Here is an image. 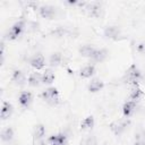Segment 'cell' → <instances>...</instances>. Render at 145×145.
<instances>
[{"instance_id": "cell-1", "label": "cell", "mask_w": 145, "mask_h": 145, "mask_svg": "<svg viewBox=\"0 0 145 145\" xmlns=\"http://www.w3.org/2000/svg\"><path fill=\"white\" fill-rule=\"evenodd\" d=\"M140 78H142L140 70H139L135 65H131V66L126 70L125 75H123V80H125L126 83L131 84L133 86H134V85H137Z\"/></svg>"}, {"instance_id": "cell-2", "label": "cell", "mask_w": 145, "mask_h": 145, "mask_svg": "<svg viewBox=\"0 0 145 145\" xmlns=\"http://www.w3.org/2000/svg\"><path fill=\"white\" fill-rule=\"evenodd\" d=\"M42 99L49 103L50 105H57L60 102V97H59V91L56 87H49L45 91L42 92L41 94Z\"/></svg>"}, {"instance_id": "cell-3", "label": "cell", "mask_w": 145, "mask_h": 145, "mask_svg": "<svg viewBox=\"0 0 145 145\" xmlns=\"http://www.w3.org/2000/svg\"><path fill=\"white\" fill-rule=\"evenodd\" d=\"M24 28H25V22H24V20H18V22H16V23L11 26L10 31L8 32V34H7V39H8L9 41L17 40L18 36L23 33Z\"/></svg>"}, {"instance_id": "cell-4", "label": "cell", "mask_w": 145, "mask_h": 145, "mask_svg": "<svg viewBox=\"0 0 145 145\" xmlns=\"http://www.w3.org/2000/svg\"><path fill=\"white\" fill-rule=\"evenodd\" d=\"M129 125H130V120L126 118V119H122V120H118V121L112 122L110 125V128H111V130L113 131L114 135L119 136V135H121L128 128Z\"/></svg>"}, {"instance_id": "cell-5", "label": "cell", "mask_w": 145, "mask_h": 145, "mask_svg": "<svg viewBox=\"0 0 145 145\" xmlns=\"http://www.w3.org/2000/svg\"><path fill=\"white\" fill-rule=\"evenodd\" d=\"M85 10H86L88 16L94 17V18H99L102 15V6L99 2L86 3L85 5Z\"/></svg>"}, {"instance_id": "cell-6", "label": "cell", "mask_w": 145, "mask_h": 145, "mask_svg": "<svg viewBox=\"0 0 145 145\" xmlns=\"http://www.w3.org/2000/svg\"><path fill=\"white\" fill-rule=\"evenodd\" d=\"M39 12H40L41 17L46 18V19H52V18H54L57 10H56V8L53 6L44 5V6H41L39 8Z\"/></svg>"}, {"instance_id": "cell-7", "label": "cell", "mask_w": 145, "mask_h": 145, "mask_svg": "<svg viewBox=\"0 0 145 145\" xmlns=\"http://www.w3.org/2000/svg\"><path fill=\"white\" fill-rule=\"evenodd\" d=\"M29 63H31V66H32L33 68H35L36 70H40V69H42V68L44 67V65H45V59H44L43 54L36 53V54H34V56L29 59Z\"/></svg>"}, {"instance_id": "cell-8", "label": "cell", "mask_w": 145, "mask_h": 145, "mask_svg": "<svg viewBox=\"0 0 145 145\" xmlns=\"http://www.w3.org/2000/svg\"><path fill=\"white\" fill-rule=\"evenodd\" d=\"M48 142L51 144V145H67V142H68V138L65 134L62 133H58V134H54L52 136L49 137Z\"/></svg>"}, {"instance_id": "cell-9", "label": "cell", "mask_w": 145, "mask_h": 145, "mask_svg": "<svg viewBox=\"0 0 145 145\" xmlns=\"http://www.w3.org/2000/svg\"><path fill=\"white\" fill-rule=\"evenodd\" d=\"M32 100H33V95L31 92H22L18 96V101H19V104L23 106V108H28L29 104L32 103Z\"/></svg>"}, {"instance_id": "cell-10", "label": "cell", "mask_w": 145, "mask_h": 145, "mask_svg": "<svg viewBox=\"0 0 145 145\" xmlns=\"http://www.w3.org/2000/svg\"><path fill=\"white\" fill-rule=\"evenodd\" d=\"M95 50H96V48L94 46V45H92V44H84V45H82L80 48H79V54L82 56V57H84V58H92V56L94 54V52H95Z\"/></svg>"}, {"instance_id": "cell-11", "label": "cell", "mask_w": 145, "mask_h": 145, "mask_svg": "<svg viewBox=\"0 0 145 145\" xmlns=\"http://www.w3.org/2000/svg\"><path fill=\"white\" fill-rule=\"evenodd\" d=\"M11 80H12L16 85L23 86V85H25V83H26V77H25V75H24V72H23L22 70L16 69V70H14V72H12Z\"/></svg>"}, {"instance_id": "cell-12", "label": "cell", "mask_w": 145, "mask_h": 145, "mask_svg": "<svg viewBox=\"0 0 145 145\" xmlns=\"http://www.w3.org/2000/svg\"><path fill=\"white\" fill-rule=\"evenodd\" d=\"M135 109H136V102L135 101L129 100V101L125 102V104L122 106V114H123V117H126V118L130 117L134 113Z\"/></svg>"}, {"instance_id": "cell-13", "label": "cell", "mask_w": 145, "mask_h": 145, "mask_svg": "<svg viewBox=\"0 0 145 145\" xmlns=\"http://www.w3.org/2000/svg\"><path fill=\"white\" fill-rule=\"evenodd\" d=\"M108 54L109 53H108V51L105 49H96L91 59L94 62H103L108 58Z\"/></svg>"}, {"instance_id": "cell-14", "label": "cell", "mask_w": 145, "mask_h": 145, "mask_svg": "<svg viewBox=\"0 0 145 145\" xmlns=\"http://www.w3.org/2000/svg\"><path fill=\"white\" fill-rule=\"evenodd\" d=\"M27 83H28L29 86H33V87L39 86L42 83V74H40L37 71H34V72L29 74L28 79H27Z\"/></svg>"}, {"instance_id": "cell-15", "label": "cell", "mask_w": 145, "mask_h": 145, "mask_svg": "<svg viewBox=\"0 0 145 145\" xmlns=\"http://www.w3.org/2000/svg\"><path fill=\"white\" fill-rule=\"evenodd\" d=\"M120 35V28L118 26H108L104 29V36L108 39H118Z\"/></svg>"}, {"instance_id": "cell-16", "label": "cell", "mask_w": 145, "mask_h": 145, "mask_svg": "<svg viewBox=\"0 0 145 145\" xmlns=\"http://www.w3.org/2000/svg\"><path fill=\"white\" fill-rule=\"evenodd\" d=\"M104 87V83L99 79V78H93L91 80V83L88 84V91L92 92V93H95V92H99L101 91L102 88Z\"/></svg>"}, {"instance_id": "cell-17", "label": "cell", "mask_w": 145, "mask_h": 145, "mask_svg": "<svg viewBox=\"0 0 145 145\" xmlns=\"http://www.w3.org/2000/svg\"><path fill=\"white\" fill-rule=\"evenodd\" d=\"M12 111H14L12 105H11L9 102L5 101V102L2 103V108H1V119H2V120L8 119V118L12 114Z\"/></svg>"}, {"instance_id": "cell-18", "label": "cell", "mask_w": 145, "mask_h": 145, "mask_svg": "<svg viewBox=\"0 0 145 145\" xmlns=\"http://www.w3.org/2000/svg\"><path fill=\"white\" fill-rule=\"evenodd\" d=\"M95 74V67L94 65H88V66H85L80 69L79 71V76L83 77V78H89L92 77L93 75Z\"/></svg>"}, {"instance_id": "cell-19", "label": "cell", "mask_w": 145, "mask_h": 145, "mask_svg": "<svg viewBox=\"0 0 145 145\" xmlns=\"http://www.w3.org/2000/svg\"><path fill=\"white\" fill-rule=\"evenodd\" d=\"M45 136V127L42 123H39L34 127V138L36 140H41Z\"/></svg>"}, {"instance_id": "cell-20", "label": "cell", "mask_w": 145, "mask_h": 145, "mask_svg": "<svg viewBox=\"0 0 145 145\" xmlns=\"http://www.w3.org/2000/svg\"><path fill=\"white\" fill-rule=\"evenodd\" d=\"M54 80V72L51 69H45L42 72V83L43 84H51Z\"/></svg>"}, {"instance_id": "cell-21", "label": "cell", "mask_w": 145, "mask_h": 145, "mask_svg": "<svg viewBox=\"0 0 145 145\" xmlns=\"http://www.w3.org/2000/svg\"><path fill=\"white\" fill-rule=\"evenodd\" d=\"M142 96H143V91L138 87V85H134L133 88H131V91H130L129 99H130L131 101H135V102H136V101L139 100Z\"/></svg>"}, {"instance_id": "cell-22", "label": "cell", "mask_w": 145, "mask_h": 145, "mask_svg": "<svg viewBox=\"0 0 145 145\" xmlns=\"http://www.w3.org/2000/svg\"><path fill=\"white\" fill-rule=\"evenodd\" d=\"M94 117L93 116H88L86 117L82 122H80V129L83 130H88V129H92L94 127Z\"/></svg>"}, {"instance_id": "cell-23", "label": "cell", "mask_w": 145, "mask_h": 145, "mask_svg": "<svg viewBox=\"0 0 145 145\" xmlns=\"http://www.w3.org/2000/svg\"><path fill=\"white\" fill-rule=\"evenodd\" d=\"M14 138V129L11 127H6L1 131V139L2 142H10Z\"/></svg>"}, {"instance_id": "cell-24", "label": "cell", "mask_w": 145, "mask_h": 145, "mask_svg": "<svg viewBox=\"0 0 145 145\" xmlns=\"http://www.w3.org/2000/svg\"><path fill=\"white\" fill-rule=\"evenodd\" d=\"M61 60H62V56L60 52H54L50 56V59H49V62H50V66L52 67H57L61 63Z\"/></svg>"}, {"instance_id": "cell-25", "label": "cell", "mask_w": 145, "mask_h": 145, "mask_svg": "<svg viewBox=\"0 0 145 145\" xmlns=\"http://www.w3.org/2000/svg\"><path fill=\"white\" fill-rule=\"evenodd\" d=\"M85 145H96V138L94 136H91L86 139L85 142Z\"/></svg>"}, {"instance_id": "cell-26", "label": "cell", "mask_w": 145, "mask_h": 145, "mask_svg": "<svg viewBox=\"0 0 145 145\" xmlns=\"http://www.w3.org/2000/svg\"><path fill=\"white\" fill-rule=\"evenodd\" d=\"M134 145H135V144H134Z\"/></svg>"}]
</instances>
